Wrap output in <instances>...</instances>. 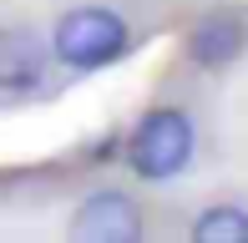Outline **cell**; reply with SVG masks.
Instances as JSON below:
<instances>
[{
	"instance_id": "cell-1",
	"label": "cell",
	"mask_w": 248,
	"mask_h": 243,
	"mask_svg": "<svg viewBox=\"0 0 248 243\" xmlns=\"http://www.w3.org/2000/svg\"><path fill=\"white\" fill-rule=\"evenodd\" d=\"M51 51L56 61H66L71 71H96V66L117 61L127 51V26H122L111 10H71V15L56 26L51 36Z\"/></svg>"
},
{
	"instance_id": "cell-2",
	"label": "cell",
	"mask_w": 248,
	"mask_h": 243,
	"mask_svg": "<svg viewBox=\"0 0 248 243\" xmlns=\"http://www.w3.org/2000/svg\"><path fill=\"white\" fill-rule=\"evenodd\" d=\"M193 157V127L183 112H147L132 137V172L147 182H162L187 167Z\"/></svg>"
},
{
	"instance_id": "cell-3",
	"label": "cell",
	"mask_w": 248,
	"mask_h": 243,
	"mask_svg": "<svg viewBox=\"0 0 248 243\" xmlns=\"http://www.w3.org/2000/svg\"><path fill=\"white\" fill-rule=\"evenodd\" d=\"M71 243H142V213L127 193H92L71 213Z\"/></svg>"
},
{
	"instance_id": "cell-4",
	"label": "cell",
	"mask_w": 248,
	"mask_h": 243,
	"mask_svg": "<svg viewBox=\"0 0 248 243\" xmlns=\"http://www.w3.org/2000/svg\"><path fill=\"white\" fill-rule=\"evenodd\" d=\"M46 71V41L26 26L0 30V86H31Z\"/></svg>"
},
{
	"instance_id": "cell-5",
	"label": "cell",
	"mask_w": 248,
	"mask_h": 243,
	"mask_svg": "<svg viewBox=\"0 0 248 243\" xmlns=\"http://www.w3.org/2000/svg\"><path fill=\"white\" fill-rule=\"evenodd\" d=\"M187 51H193V61H202V66H223V61H233L243 51V26L233 15L198 20L193 36H187Z\"/></svg>"
},
{
	"instance_id": "cell-6",
	"label": "cell",
	"mask_w": 248,
	"mask_h": 243,
	"mask_svg": "<svg viewBox=\"0 0 248 243\" xmlns=\"http://www.w3.org/2000/svg\"><path fill=\"white\" fill-rule=\"evenodd\" d=\"M193 243H248V213H238V208H208L193 223Z\"/></svg>"
}]
</instances>
